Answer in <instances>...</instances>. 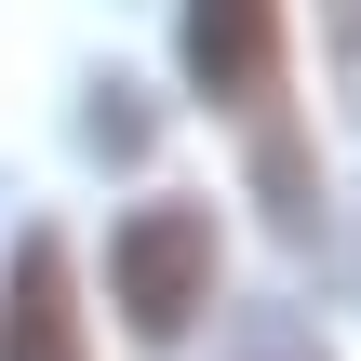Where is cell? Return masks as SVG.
Wrapping results in <instances>:
<instances>
[{"mask_svg":"<svg viewBox=\"0 0 361 361\" xmlns=\"http://www.w3.org/2000/svg\"><path fill=\"white\" fill-rule=\"evenodd\" d=\"M188 80L228 107V121H255V161H268V214L308 241L322 228V188H308V161H295V134H281V0H188Z\"/></svg>","mask_w":361,"mask_h":361,"instance_id":"1","label":"cell"},{"mask_svg":"<svg viewBox=\"0 0 361 361\" xmlns=\"http://www.w3.org/2000/svg\"><path fill=\"white\" fill-rule=\"evenodd\" d=\"M107 268H121L134 335H147V348H174V335L214 308V214H201V201H147V214L121 228V255H107Z\"/></svg>","mask_w":361,"mask_h":361,"instance_id":"2","label":"cell"},{"mask_svg":"<svg viewBox=\"0 0 361 361\" xmlns=\"http://www.w3.org/2000/svg\"><path fill=\"white\" fill-rule=\"evenodd\" d=\"M0 361H80V281H67L54 228H27L0 268Z\"/></svg>","mask_w":361,"mask_h":361,"instance_id":"3","label":"cell"},{"mask_svg":"<svg viewBox=\"0 0 361 361\" xmlns=\"http://www.w3.org/2000/svg\"><path fill=\"white\" fill-rule=\"evenodd\" d=\"M228 361H335V348H322V335H308L295 308H255V322L228 335Z\"/></svg>","mask_w":361,"mask_h":361,"instance_id":"4","label":"cell"}]
</instances>
